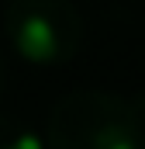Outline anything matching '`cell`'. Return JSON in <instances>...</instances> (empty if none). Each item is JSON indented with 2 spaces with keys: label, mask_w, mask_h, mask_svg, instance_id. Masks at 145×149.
<instances>
[{
  "label": "cell",
  "mask_w": 145,
  "mask_h": 149,
  "mask_svg": "<svg viewBox=\"0 0 145 149\" xmlns=\"http://www.w3.org/2000/svg\"><path fill=\"white\" fill-rule=\"evenodd\" d=\"M3 31L24 63L59 66L76 56L83 42V21L72 0H10Z\"/></svg>",
  "instance_id": "cell-2"
},
{
  "label": "cell",
  "mask_w": 145,
  "mask_h": 149,
  "mask_svg": "<svg viewBox=\"0 0 145 149\" xmlns=\"http://www.w3.org/2000/svg\"><path fill=\"white\" fill-rule=\"evenodd\" d=\"M138 149H145V125H142V142H138Z\"/></svg>",
  "instance_id": "cell-5"
},
{
  "label": "cell",
  "mask_w": 145,
  "mask_h": 149,
  "mask_svg": "<svg viewBox=\"0 0 145 149\" xmlns=\"http://www.w3.org/2000/svg\"><path fill=\"white\" fill-rule=\"evenodd\" d=\"M0 94H3V63H0Z\"/></svg>",
  "instance_id": "cell-4"
},
{
  "label": "cell",
  "mask_w": 145,
  "mask_h": 149,
  "mask_svg": "<svg viewBox=\"0 0 145 149\" xmlns=\"http://www.w3.org/2000/svg\"><path fill=\"white\" fill-rule=\"evenodd\" d=\"M145 97L124 101L107 90L66 94L45 125L48 149H138Z\"/></svg>",
  "instance_id": "cell-1"
},
{
  "label": "cell",
  "mask_w": 145,
  "mask_h": 149,
  "mask_svg": "<svg viewBox=\"0 0 145 149\" xmlns=\"http://www.w3.org/2000/svg\"><path fill=\"white\" fill-rule=\"evenodd\" d=\"M0 149H45V142L35 128L14 118H0Z\"/></svg>",
  "instance_id": "cell-3"
}]
</instances>
